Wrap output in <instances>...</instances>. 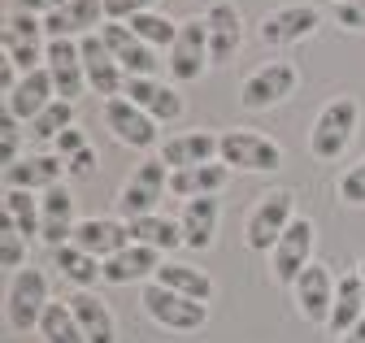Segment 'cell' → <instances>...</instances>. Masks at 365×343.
<instances>
[{"instance_id": "cell-11", "label": "cell", "mask_w": 365, "mask_h": 343, "mask_svg": "<svg viewBox=\"0 0 365 343\" xmlns=\"http://www.w3.org/2000/svg\"><path fill=\"white\" fill-rule=\"evenodd\" d=\"M335 287H339V278H335L331 265H322V261H313V265L292 283V291H296V309H300V317H304L309 326H327V322H331Z\"/></svg>"}, {"instance_id": "cell-28", "label": "cell", "mask_w": 365, "mask_h": 343, "mask_svg": "<svg viewBox=\"0 0 365 343\" xmlns=\"http://www.w3.org/2000/svg\"><path fill=\"white\" fill-rule=\"evenodd\" d=\"M53 270H57L66 283H74L78 291H91L96 283H105V261H101V256H91V252H83L78 243L53 248Z\"/></svg>"}, {"instance_id": "cell-4", "label": "cell", "mask_w": 365, "mask_h": 343, "mask_svg": "<svg viewBox=\"0 0 365 343\" xmlns=\"http://www.w3.org/2000/svg\"><path fill=\"white\" fill-rule=\"evenodd\" d=\"M48 274L43 270H18L14 278H9V291H5V322H9V330H18V334H26V330H39V322H43V313H48Z\"/></svg>"}, {"instance_id": "cell-8", "label": "cell", "mask_w": 365, "mask_h": 343, "mask_svg": "<svg viewBox=\"0 0 365 343\" xmlns=\"http://www.w3.org/2000/svg\"><path fill=\"white\" fill-rule=\"evenodd\" d=\"M313 243H317V226H313V218H296V222L283 231V239L274 243V252H269L274 283L292 287V283L313 265Z\"/></svg>"}, {"instance_id": "cell-21", "label": "cell", "mask_w": 365, "mask_h": 343, "mask_svg": "<svg viewBox=\"0 0 365 343\" xmlns=\"http://www.w3.org/2000/svg\"><path fill=\"white\" fill-rule=\"evenodd\" d=\"M83 252L101 256V261H109V256H118L126 243H130V222L126 218H83L74 226V239Z\"/></svg>"}, {"instance_id": "cell-16", "label": "cell", "mask_w": 365, "mask_h": 343, "mask_svg": "<svg viewBox=\"0 0 365 343\" xmlns=\"http://www.w3.org/2000/svg\"><path fill=\"white\" fill-rule=\"evenodd\" d=\"M61 179H70L66 157L57 152H26L18 165H5V187H22V191H53L61 187Z\"/></svg>"}, {"instance_id": "cell-12", "label": "cell", "mask_w": 365, "mask_h": 343, "mask_svg": "<svg viewBox=\"0 0 365 343\" xmlns=\"http://www.w3.org/2000/svg\"><path fill=\"white\" fill-rule=\"evenodd\" d=\"M101 39L109 44L113 61L126 70V78H157V70H161L157 48H148L126 22H105V26H101Z\"/></svg>"}, {"instance_id": "cell-35", "label": "cell", "mask_w": 365, "mask_h": 343, "mask_svg": "<svg viewBox=\"0 0 365 343\" xmlns=\"http://www.w3.org/2000/svg\"><path fill=\"white\" fill-rule=\"evenodd\" d=\"M70 126H74V105L57 96L48 109H43V113L31 122V139H39V144H57V135L70 131Z\"/></svg>"}, {"instance_id": "cell-19", "label": "cell", "mask_w": 365, "mask_h": 343, "mask_svg": "<svg viewBox=\"0 0 365 343\" xmlns=\"http://www.w3.org/2000/svg\"><path fill=\"white\" fill-rule=\"evenodd\" d=\"M126 100H135L153 122H178L182 117V96L178 83H161V78H126Z\"/></svg>"}, {"instance_id": "cell-7", "label": "cell", "mask_w": 365, "mask_h": 343, "mask_svg": "<svg viewBox=\"0 0 365 343\" xmlns=\"http://www.w3.org/2000/svg\"><path fill=\"white\" fill-rule=\"evenodd\" d=\"M165 70L174 83H196L205 78V70L213 65L209 57V26L205 18H187V22H178V39H174V48L165 53Z\"/></svg>"}, {"instance_id": "cell-44", "label": "cell", "mask_w": 365, "mask_h": 343, "mask_svg": "<svg viewBox=\"0 0 365 343\" xmlns=\"http://www.w3.org/2000/svg\"><path fill=\"white\" fill-rule=\"evenodd\" d=\"M339 343H365V317H361V322H356V326H352V330L339 339Z\"/></svg>"}, {"instance_id": "cell-26", "label": "cell", "mask_w": 365, "mask_h": 343, "mask_svg": "<svg viewBox=\"0 0 365 343\" xmlns=\"http://www.w3.org/2000/svg\"><path fill=\"white\" fill-rule=\"evenodd\" d=\"M231 183V165L226 161H209V165H187V169H170V196L178 200H200V196H217Z\"/></svg>"}, {"instance_id": "cell-14", "label": "cell", "mask_w": 365, "mask_h": 343, "mask_svg": "<svg viewBox=\"0 0 365 343\" xmlns=\"http://www.w3.org/2000/svg\"><path fill=\"white\" fill-rule=\"evenodd\" d=\"M317 26H322V14L317 5H283V9H269L261 18V44L269 48H287V44H300L309 39Z\"/></svg>"}, {"instance_id": "cell-31", "label": "cell", "mask_w": 365, "mask_h": 343, "mask_svg": "<svg viewBox=\"0 0 365 343\" xmlns=\"http://www.w3.org/2000/svg\"><path fill=\"white\" fill-rule=\"evenodd\" d=\"M153 283H161V287H170L178 295H192V300H200V305H209V300H213V278L205 270L187 265V261H161V270H157Z\"/></svg>"}, {"instance_id": "cell-1", "label": "cell", "mask_w": 365, "mask_h": 343, "mask_svg": "<svg viewBox=\"0 0 365 343\" xmlns=\"http://www.w3.org/2000/svg\"><path fill=\"white\" fill-rule=\"evenodd\" d=\"M356 126H361V100L356 96H335L317 109L313 117V131H309V152L317 161H339L352 139H356Z\"/></svg>"}, {"instance_id": "cell-34", "label": "cell", "mask_w": 365, "mask_h": 343, "mask_svg": "<svg viewBox=\"0 0 365 343\" xmlns=\"http://www.w3.org/2000/svg\"><path fill=\"white\" fill-rule=\"evenodd\" d=\"M126 26L140 35L148 48H157V53H161V48L170 53V48H174V39H178V22L165 18V14H157V9H153V14H140V18H130Z\"/></svg>"}, {"instance_id": "cell-23", "label": "cell", "mask_w": 365, "mask_h": 343, "mask_svg": "<svg viewBox=\"0 0 365 343\" xmlns=\"http://www.w3.org/2000/svg\"><path fill=\"white\" fill-rule=\"evenodd\" d=\"M222 135L213 131H182V135H170L161 144V161L170 169H187V165H209V161H222Z\"/></svg>"}, {"instance_id": "cell-22", "label": "cell", "mask_w": 365, "mask_h": 343, "mask_svg": "<svg viewBox=\"0 0 365 343\" xmlns=\"http://www.w3.org/2000/svg\"><path fill=\"white\" fill-rule=\"evenodd\" d=\"M101 26H105V0H70L66 9L43 18L48 39H83V35H96Z\"/></svg>"}, {"instance_id": "cell-24", "label": "cell", "mask_w": 365, "mask_h": 343, "mask_svg": "<svg viewBox=\"0 0 365 343\" xmlns=\"http://www.w3.org/2000/svg\"><path fill=\"white\" fill-rule=\"evenodd\" d=\"M157 270H161V252L157 248L126 243L118 256H109V261H105V283L109 287H130V283L157 278Z\"/></svg>"}, {"instance_id": "cell-38", "label": "cell", "mask_w": 365, "mask_h": 343, "mask_svg": "<svg viewBox=\"0 0 365 343\" xmlns=\"http://www.w3.org/2000/svg\"><path fill=\"white\" fill-rule=\"evenodd\" d=\"M0 157H5V165H18L26 152H22V122L5 113V122H0Z\"/></svg>"}, {"instance_id": "cell-13", "label": "cell", "mask_w": 365, "mask_h": 343, "mask_svg": "<svg viewBox=\"0 0 365 343\" xmlns=\"http://www.w3.org/2000/svg\"><path fill=\"white\" fill-rule=\"evenodd\" d=\"M78 53H83V70H87V88L96 92L101 100H113V96L126 92V70L113 61L109 44L101 39V31L96 35H83L78 39Z\"/></svg>"}, {"instance_id": "cell-5", "label": "cell", "mask_w": 365, "mask_h": 343, "mask_svg": "<svg viewBox=\"0 0 365 343\" xmlns=\"http://www.w3.org/2000/svg\"><path fill=\"white\" fill-rule=\"evenodd\" d=\"M231 169H244V174H274L283 165V144L269 139L261 131H248V126H235V131H222V152H217Z\"/></svg>"}, {"instance_id": "cell-2", "label": "cell", "mask_w": 365, "mask_h": 343, "mask_svg": "<svg viewBox=\"0 0 365 343\" xmlns=\"http://www.w3.org/2000/svg\"><path fill=\"white\" fill-rule=\"evenodd\" d=\"M300 218L296 213V191L292 187H274L265 196H257V204L244 218V243L252 252H274V243L283 239V231Z\"/></svg>"}, {"instance_id": "cell-45", "label": "cell", "mask_w": 365, "mask_h": 343, "mask_svg": "<svg viewBox=\"0 0 365 343\" xmlns=\"http://www.w3.org/2000/svg\"><path fill=\"white\" fill-rule=\"evenodd\" d=\"M356 274H361V287H365V256H361V261H356Z\"/></svg>"}, {"instance_id": "cell-46", "label": "cell", "mask_w": 365, "mask_h": 343, "mask_svg": "<svg viewBox=\"0 0 365 343\" xmlns=\"http://www.w3.org/2000/svg\"><path fill=\"white\" fill-rule=\"evenodd\" d=\"M335 5H348V0H335Z\"/></svg>"}, {"instance_id": "cell-10", "label": "cell", "mask_w": 365, "mask_h": 343, "mask_svg": "<svg viewBox=\"0 0 365 343\" xmlns=\"http://www.w3.org/2000/svg\"><path fill=\"white\" fill-rule=\"evenodd\" d=\"M105 126L113 131V139L122 144V148H135V152H148V148H161V131L157 126L161 122H153L135 100H126V96H113V100H105Z\"/></svg>"}, {"instance_id": "cell-36", "label": "cell", "mask_w": 365, "mask_h": 343, "mask_svg": "<svg viewBox=\"0 0 365 343\" xmlns=\"http://www.w3.org/2000/svg\"><path fill=\"white\" fill-rule=\"evenodd\" d=\"M335 196H339L344 204H352V209H365V157H361L356 165H348L344 174H339Z\"/></svg>"}, {"instance_id": "cell-17", "label": "cell", "mask_w": 365, "mask_h": 343, "mask_svg": "<svg viewBox=\"0 0 365 343\" xmlns=\"http://www.w3.org/2000/svg\"><path fill=\"white\" fill-rule=\"evenodd\" d=\"M43 70L53 74V88L61 100H78L87 92V70H83V53L78 39H48V57H43Z\"/></svg>"}, {"instance_id": "cell-18", "label": "cell", "mask_w": 365, "mask_h": 343, "mask_svg": "<svg viewBox=\"0 0 365 343\" xmlns=\"http://www.w3.org/2000/svg\"><path fill=\"white\" fill-rule=\"evenodd\" d=\"M74 226H78V218H74V196H70V187L61 183L53 191H43L39 196V239L48 243V248H61V243L74 239Z\"/></svg>"}, {"instance_id": "cell-30", "label": "cell", "mask_w": 365, "mask_h": 343, "mask_svg": "<svg viewBox=\"0 0 365 343\" xmlns=\"http://www.w3.org/2000/svg\"><path fill=\"white\" fill-rule=\"evenodd\" d=\"M130 243L157 248L161 256L174 252V248H187V243H182L178 218H161V213H148V218H130Z\"/></svg>"}, {"instance_id": "cell-27", "label": "cell", "mask_w": 365, "mask_h": 343, "mask_svg": "<svg viewBox=\"0 0 365 343\" xmlns=\"http://www.w3.org/2000/svg\"><path fill=\"white\" fill-rule=\"evenodd\" d=\"M70 309H74L87 343H118V322H113L109 305H105L96 291H74L70 295Z\"/></svg>"}, {"instance_id": "cell-20", "label": "cell", "mask_w": 365, "mask_h": 343, "mask_svg": "<svg viewBox=\"0 0 365 343\" xmlns=\"http://www.w3.org/2000/svg\"><path fill=\"white\" fill-rule=\"evenodd\" d=\"M57 100V88H53V74L48 70H31V74H22V83L5 96V113L9 117H18L22 126H31L43 109H48Z\"/></svg>"}, {"instance_id": "cell-42", "label": "cell", "mask_w": 365, "mask_h": 343, "mask_svg": "<svg viewBox=\"0 0 365 343\" xmlns=\"http://www.w3.org/2000/svg\"><path fill=\"white\" fill-rule=\"evenodd\" d=\"M83 148H91V144H87V135L78 131V126L61 131V135H57V144H53V152H57V157H66V161H70L74 152H83Z\"/></svg>"}, {"instance_id": "cell-40", "label": "cell", "mask_w": 365, "mask_h": 343, "mask_svg": "<svg viewBox=\"0 0 365 343\" xmlns=\"http://www.w3.org/2000/svg\"><path fill=\"white\" fill-rule=\"evenodd\" d=\"M335 18L344 31H365V0H348V5H335Z\"/></svg>"}, {"instance_id": "cell-25", "label": "cell", "mask_w": 365, "mask_h": 343, "mask_svg": "<svg viewBox=\"0 0 365 343\" xmlns=\"http://www.w3.org/2000/svg\"><path fill=\"white\" fill-rule=\"evenodd\" d=\"M217 218H222V204H217V196L182 200V213H178L182 243H187L192 252H205V248H213V239H217Z\"/></svg>"}, {"instance_id": "cell-3", "label": "cell", "mask_w": 365, "mask_h": 343, "mask_svg": "<svg viewBox=\"0 0 365 343\" xmlns=\"http://www.w3.org/2000/svg\"><path fill=\"white\" fill-rule=\"evenodd\" d=\"M170 191V165L161 157H148L130 169V179L118 187V218H148V213H157L161 196Z\"/></svg>"}, {"instance_id": "cell-37", "label": "cell", "mask_w": 365, "mask_h": 343, "mask_svg": "<svg viewBox=\"0 0 365 343\" xmlns=\"http://www.w3.org/2000/svg\"><path fill=\"white\" fill-rule=\"evenodd\" d=\"M0 265H5L9 274L26 270V239L14 226H5V235H0Z\"/></svg>"}, {"instance_id": "cell-29", "label": "cell", "mask_w": 365, "mask_h": 343, "mask_svg": "<svg viewBox=\"0 0 365 343\" xmlns=\"http://www.w3.org/2000/svg\"><path fill=\"white\" fill-rule=\"evenodd\" d=\"M361 317H365V287H361V274L352 270V274H344L339 287H335V309H331L327 330H331L335 339H344Z\"/></svg>"}, {"instance_id": "cell-43", "label": "cell", "mask_w": 365, "mask_h": 343, "mask_svg": "<svg viewBox=\"0 0 365 343\" xmlns=\"http://www.w3.org/2000/svg\"><path fill=\"white\" fill-rule=\"evenodd\" d=\"M70 0H14V9H22V14H39V18H48V14H57V9H66Z\"/></svg>"}, {"instance_id": "cell-9", "label": "cell", "mask_w": 365, "mask_h": 343, "mask_svg": "<svg viewBox=\"0 0 365 343\" xmlns=\"http://www.w3.org/2000/svg\"><path fill=\"white\" fill-rule=\"evenodd\" d=\"M296 83H300V74H296V65H292V61H265V65H257V70L244 78V88H240V105H244V109H252V113L274 109V105H283V100L296 92Z\"/></svg>"}, {"instance_id": "cell-32", "label": "cell", "mask_w": 365, "mask_h": 343, "mask_svg": "<svg viewBox=\"0 0 365 343\" xmlns=\"http://www.w3.org/2000/svg\"><path fill=\"white\" fill-rule=\"evenodd\" d=\"M5 226H14L22 239L39 235V196L22 187H5Z\"/></svg>"}, {"instance_id": "cell-39", "label": "cell", "mask_w": 365, "mask_h": 343, "mask_svg": "<svg viewBox=\"0 0 365 343\" xmlns=\"http://www.w3.org/2000/svg\"><path fill=\"white\" fill-rule=\"evenodd\" d=\"M157 0H105V22H130L140 14H153Z\"/></svg>"}, {"instance_id": "cell-15", "label": "cell", "mask_w": 365, "mask_h": 343, "mask_svg": "<svg viewBox=\"0 0 365 343\" xmlns=\"http://www.w3.org/2000/svg\"><path fill=\"white\" fill-rule=\"evenodd\" d=\"M205 26H209V57L213 65H231L235 53L244 48V18L231 0H213L205 9Z\"/></svg>"}, {"instance_id": "cell-41", "label": "cell", "mask_w": 365, "mask_h": 343, "mask_svg": "<svg viewBox=\"0 0 365 343\" xmlns=\"http://www.w3.org/2000/svg\"><path fill=\"white\" fill-rule=\"evenodd\" d=\"M96 165H101L96 148H83V152H74V157L66 161V169H70V179H91V174H96Z\"/></svg>"}, {"instance_id": "cell-6", "label": "cell", "mask_w": 365, "mask_h": 343, "mask_svg": "<svg viewBox=\"0 0 365 343\" xmlns=\"http://www.w3.org/2000/svg\"><path fill=\"white\" fill-rule=\"evenodd\" d=\"M140 305H144V313L157 326L178 330V334H192V330H200L209 322V305H200V300H192V295H178V291H170L161 283H148L144 287Z\"/></svg>"}, {"instance_id": "cell-33", "label": "cell", "mask_w": 365, "mask_h": 343, "mask_svg": "<svg viewBox=\"0 0 365 343\" xmlns=\"http://www.w3.org/2000/svg\"><path fill=\"white\" fill-rule=\"evenodd\" d=\"M39 334L48 343H87L83 326H78V317L70 309V300H53L48 313H43V322H39Z\"/></svg>"}]
</instances>
